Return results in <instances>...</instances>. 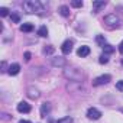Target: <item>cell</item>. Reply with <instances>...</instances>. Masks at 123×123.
<instances>
[{
    "mask_svg": "<svg viewBox=\"0 0 123 123\" xmlns=\"http://www.w3.org/2000/svg\"><path fill=\"white\" fill-rule=\"evenodd\" d=\"M23 9L26 13H41L43 12V6L38 2V0H29V2L23 3Z\"/></svg>",
    "mask_w": 123,
    "mask_h": 123,
    "instance_id": "cell-1",
    "label": "cell"
},
{
    "mask_svg": "<svg viewBox=\"0 0 123 123\" xmlns=\"http://www.w3.org/2000/svg\"><path fill=\"white\" fill-rule=\"evenodd\" d=\"M110 80H111V77H110L109 74H103V75H100V77H97V78L93 80V86H94V87L103 86V84H107Z\"/></svg>",
    "mask_w": 123,
    "mask_h": 123,
    "instance_id": "cell-2",
    "label": "cell"
},
{
    "mask_svg": "<svg viewBox=\"0 0 123 123\" xmlns=\"http://www.w3.org/2000/svg\"><path fill=\"white\" fill-rule=\"evenodd\" d=\"M104 23H106L109 28H114V26L119 25V18H117L116 15H107V16L104 18Z\"/></svg>",
    "mask_w": 123,
    "mask_h": 123,
    "instance_id": "cell-3",
    "label": "cell"
},
{
    "mask_svg": "<svg viewBox=\"0 0 123 123\" xmlns=\"http://www.w3.org/2000/svg\"><path fill=\"white\" fill-rule=\"evenodd\" d=\"M87 117L91 119V120H97V119L101 117V111L98 109H96V107H90L87 110Z\"/></svg>",
    "mask_w": 123,
    "mask_h": 123,
    "instance_id": "cell-4",
    "label": "cell"
},
{
    "mask_svg": "<svg viewBox=\"0 0 123 123\" xmlns=\"http://www.w3.org/2000/svg\"><path fill=\"white\" fill-rule=\"evenodd\" d=\"M61 51H62V54L68 55V54L73 51V41H71V39H67V41L62 43V46H61Z\"/></svg>",
    "mask_w": 123,
    "mask_h": 123,
    "instance_id": "cell-5",
    "label": "cell"
},
{
    "mask_svg": "<svg viewBox=\"0 0 123 123\" xmlns=\"http://www.w3.org/2000/svg\"><path fill=\"white\" fill-rule=\"evenodd\" d=\"M18 111L19 113H29L31 111V104H28L26 101H20L18 104Z\"/></svg>",
    "mask_w": 123,
    "mask_h": 123,
    "instance_id": "cell-6",
    "label": "cell"
},
{
    "mask_svg": "<svg viewBox=\"0 0 123 123\" xmlns=\"http://www.w3.org/2000/svg\"><path fill=\"white\" fill-rule=\"evenodd\" d=\"M88 54H90V46H87V45L80 46V48H78V51H77V55H78V56H81V58L87 56Z\"/></svg>",
    "mask_w": 123,
    "mask_h": 123,
    "instance_id": "cell-7",
    "label": "cell"
},
{
    "mask_svg": "<svg viewBox=\"0 0 123 123\" xmlns=\"http://www.w3.org/2000/svg\"><path fill=\"white\" fill-rule=\"evenodd\" d=\"M52 65H54V67H64V65H65V59H64L62 56L52 58Z\"/></svg>",
    "mask_w": 123,
    "mask_h": 123,
    "instance_id": "cell-8",
    "label": "cell"
},
{
    "mask_svg": "<svg viewBox=\"0 0 123 123\" xmlns=\"http://www.w3.org/2000/svg\"><path fill=\"white\" fill-rule=\"evenodd\" d=\"M19 71H20V65L16 64V62L9 67V74L10 75H16V74H19Z\"/></svg>",
    "mask_w": 123,
    "mask_h": 123,
    "instance_id": "cell-9",
    "label": "cell"
},
{
    "mask_svg": "<svg viewBox=\"0 0 123 123\" xmlns=\"http://www.w3.org/2000/svg\"><path fill=\"white\" fill-rule=\"evenodd\" d=\"M64 74H65V77H68L70 80H80V78H81V77L75 75V70H71V71H65Z\"/></svg>",
    "mask_w": 123,
    "mask_h": 123,
    "instance_id": "cell-10",
    "label": "cell"
},
{
    "mask_svg": "<svg viewBox=\"0 0 123 123\" xmlns=\"http://www.w3.org/2000/svg\"><path fill=\"white\" fill-rule=\"evenodd\" d=\"M28 96H29L31 98H38V97H39V91H38L36 88L31 87V88L28 90Z\"/></svg>",
    "mask_w": 123,
    "mask_h": 123,
    "instance_id": "cell-11",
    "label": "cell"
},
{
    "mask_svg": "<svg viewBox=\"0 0 123 123\" xmlns=\"http://www.w3.org/2000/svg\"><path fill=\"white\" fill-rule=\"evenodd\" d=\"M48 113H49V104L48 103H43L41 106V114H42V117H46Z\"/></svg>",
    "mask_w": 123,
    "mask_h": 123,
    "instance_id": "cell-12",
    "label": "cell"
},
{
    "mask_svg": "<svg viewBox=\"0 0 123 123\" xmlns=\"http://www.w3.org/2000/svg\"><path fill=\"white\" fill-rule=\"evenodd\" d=\"M20 31L22 32H32L33 31V25L32 23H23V25H20Z\"/></svg>",
    "mask_w": 123,
    "mask_h": 123,
    "instance_id": "cell-13",
    "label": "cell"
},
{
    "mask_svg": "<svg viewBox=\"0 0 123 123\" xmlns=\"http://www.w3.org/2000/svg\"><path fill=\"white\" fill-rule=\"evenodd\" d=\"M104 6H106V2H94L93 3V10L94 12H98V9L104 7Z\"/></svg>",
    "mask_w": 123,
    "mask_h": 123,
    "instance_id": "cell-14",
    "label": "cell"
},
{
    "mask_svg": "<svg viewBox=\"0 0 123 123\" xmlns=\"http://www.w3.org/2000/svg\"><path fill=\"white\" fill-rule=\"evenodd\" d=\"M59 13L67 18V16L70 15V9H68V6H61V7H59Z\"/></svg>",
    "mask_w": 123,
    "mask_h": 123,
    "instance_id": "cell-15",
    "label": "cell"
},
{
    "mask_svg": "<svg viewBox=\"0 0 123 123\" xmlns=\"http://www.w3.org/2000/svg\"><path fill=\"white\" fill-rule=\"evenodd\" d=\"M38 35L42 36V38H45V36L48 35V29H46V26H41V28L38 29Z\"/></svg>",
    "mask_w": 123,
    "mask_h": 123,
    "instance_id": "cell-16",
    "label": "cell"
},
{
    "mask_svg": "<svg viewBox=\"0 0 123 123\" xmlns=\"http://www.w3.org/2000/svg\"><path fill=\"white\" fill-rule=\"evenodd\" d=\"M96 41H97V43L103 48L104 45H106V39H104V36L103 35H97V38H96Z\"/></svg>",
    "mask_w": 123,
    "mask_h": 123,
    "instance_id": "cell-17",
    "label": "cell"
},
{
    "mask_svg": "<svg viewBox=\"0 0 123 123\" xmlns=\"http://www.w3.org/2000/svg\"><path fill=\"white\" fill-rule=\"evenodd\" d=\"M103 49H104V54L107 55V54H113L114 52V48L111 46V45H109V43H106L104 46H103Z\"/></svg>",
    "mask_w": 123,
    "mask_h": 123,
    "instance_id": "cell-18",
    "label": "cell"
},
{
    "mask_svg": "<svg viewBox=\"0 0 123 123\" xmlns=\"http://www.w3.org/2000/svg\"><path fill=\"white\" fill-rule=\"evenodd\" d=\"M56 123H73V117L67 116V117H62V119H59Z\"/></svg>",
    "mask_w": 123,
    "mask_h": 123,
    "instance_id": "cell-19",
    "label": "cell"
},
{
    "mask_svg": "<svg viewBox=\"0 0 123 123\" xmlns=\"http://www.w3.org/2000/svg\"><path fill=\"white\" fill-rule=\"evenodd\" d=\"M71 6L73 7H83V2H81V0H73Z\"/></svg>",
    "mask_w": 123,
    "mask_h": 123,
    "instance_id": "cell-20",
    "label": "cell"
},
{
    "mask_svg": "<svg viewBox=\"0 0 123 123\" xmlns=\"http://www.w3.org/2000/svg\"><path fill=\"white\" fill-rule=\"evenodd\" d=\"M10 19H12L15 23H19V22H20V18H19L18 13H12V15H10Z\"/></svg>",
    "mask_w": 123,
    "mask_h": 123,
    "instance_id": "cell-21",
    "label": "cell"
},
{
    "mask_svg": "<svg viewBox=\"0 0 123 123\" xmlns=\"http://www.w3.org/2000/svg\"><path fill=\"white\" fill-rule=\"evenodd\" d=\"M98 61H100V64H107V62H109V56L104 54V55H101V56H100V59H98Z\"/></svg>",
    "mask_w": 123,
    "mask_h": 123,
    "instance_id": "cell-22",
    "label": "cell"
},
{
    "mask_svg": "<svg viewBox=\"0 0 123 123\" xmlns=\"http://www.w3.org/2000/svg\"><path fill=\"white\" fill-rule=\"evenodd\" d=\"M7 15H9V10H7L6 7H0V16L5 18V16H7Z\"/></svg>",
    "mask_w": 123,
    "mask_h": 123,
    "instance_id": "cell-23",
    "label": "cell"
},
{
    "mask_svg": "<svg viewBox=\"0 0 123 123\" xmlns=\"http://www.w3.org/2000/svg\"><path fill=\"white\" fill-rule=\"evenodd\" d=\"M116 88H117L119 91H123V80H120V81L116 83Z\"/></svg>",
    "mask_w": 123,
    "mask_h": 123,
    "instance_id": "cell-24",
    "label": "cell"
},
{
    "mask_svg": "<svg viewBox=\"0 0 123 123\" xmlns=\"http://www.w3.org/2000/svg\"><path fill=\"white\" fill-rule=\"evenodd\" d=\"M54 52V48L52 46H46V48H43V54H52Z\"/></svg>",
    "mask_w": 123,
    "mask_h": 123,
    "instance_id": "cell-25",
    "label": "cell"
},
{
    "mask_svg": "<svg viewBox=\"0 0 123 123\" xmlns=\"http://www.w3.org/2000/svg\"><path fill=\"white\" fill-rule=\"evenodd\" d=\"M25 59H26V61L31 59V52H25Z\"/></svg>",
    "mask_w": 123,
    "mask_h": 123,
    "instance_id": "cell-26",
    "label": "cell"
},
{
    "mask_svg": "<svg viewBox=\"0 0 123 123\" xmlns=\"http://www.w3.org/2000/svg\"><path fill=\"white\" fill-rule=\"evenodd\" d=\"M119 51H120V54H123V41H122L120 45H119Z\"/></svg>",
    "mask_w": 123,
    "mask_h": 123,
    "instance_id": "cell-27",
    "label": "cell"
},
{
    "mask_svg": "<svg viewBox=\"0 0 123 123\" xmlns=\"http://www.w3.org/2000/svg\"><path fill=\"white\" fill-rule=\"evenodd\" d=\"M19 123H31V122H29V120H20Z\"/></svg>",
    "mask_w": 123,
    "mask_h": 123,
    "instance_id": "cell-28",
    "label": "cell"
}]
</instances>
